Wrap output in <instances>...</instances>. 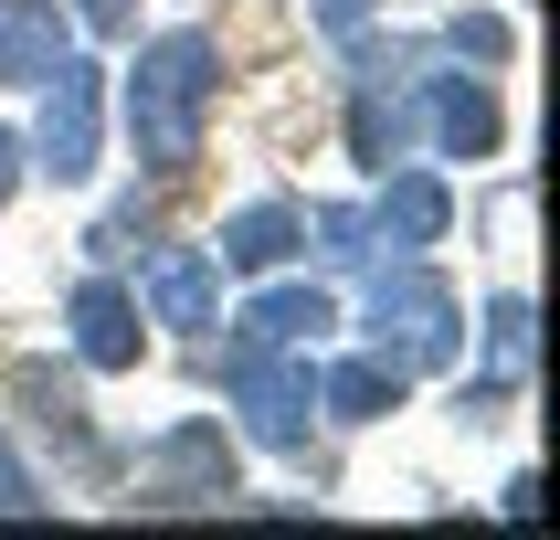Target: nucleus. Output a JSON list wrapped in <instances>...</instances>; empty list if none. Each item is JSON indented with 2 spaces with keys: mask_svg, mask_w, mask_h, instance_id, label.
Segmentation results:
<instances>
[{
  "mask_svg": "<svg viewBox=\"0 0 560 540\" xmlns=\"http://www.w3.org/2000/svg\"><path fill=\"white\" fill-rule=\"evenodd\" d=\"M212 74H222V43L212 32H159L138 74H127V138L149 159L159 181H180L190 159H201V106H212Z\"/></svg>",
  "mask_w": 560,
  "mask_h": 540,
  "instance_id": "1",
  "label": "nucleus"
},
{
  "mask_svg": "<svg viewBox=\"0 0 560 540\" xmlns=\"http://www.w3.org/2000/svg\"><path fill=\"white\" fill-rule=\"evenodd\" d=\"M455 340H466V308H455L444 276H423V265L381 276V297H371V360H392V371L412 381V371H444Z\"/></svg>",
  "mask_w": 560,
  "mask_h": 540,
  "instance_id": "2",
  "label": "nucleus"
},
{
  "mask_svg": "<svg viewBox=\"0 0 560 540\" xmlns=\"http://www.w3.org/2000/svg\"><path fill=\"white\" fill-rule=\"evenodd\" d=\"M138 498L149 508H212L233 498V445L222 424H170V435L138 445Z\"/></svg>",
  "mask_w": 560,
  "mask_h": 540,
  "instance_id": "3",
  "label": "nucleus"
},
{
  "mask_svg": "<svg viewBox=\"0 0 560 540\" xmlns=\"http://www.w3.org/2000/svg\"><path fill=\"white\" fill-rule=\"evenodd\" d=\"M233 403H244V435L296 456L307 445V360L296 349H233Z\"/></svg>",
  "mask_w": 560,
  "mask_h": 540,
  "instance_id": "4",
  "label": "nucleus"
},
{
  "mask_svg": "<svg viewBox=\"0 0 560 540\" xmlns=\"http://www.w3.org/2000/svg\"><path fill=\"white\" fill-rule=\"evenodd\" d=\"M32 159H43L54 181H85V170H95V64H54V74H43Z\"/></svg>",
  "mask_w": 560,
  "mask_h": 540,
  "instance_id": "5",
  "label": "nucleus"
},
{
  "mask_svg": "<svg viewBox=\"0 0 560 540\" xmlns=\"http://www.w3.org/2000/svg\"><path fill=\"white\" fill-rule=\"evenodd\" d=\"M149 308H159V329H180V340L222 329V265L201 244H159L149 254Z\"/></svg>",
  "mask_w": 560,
  "mask_h": 540,
  "instance_id": "6",
  "label": "nucleus"
},
{
  "mask_svg": "<svg viewBox=\"0 0 560 540\" xmlns=\"http://www.w3.org/2000/svg\"><path fill=\"white\" fill-rule=\"evenodd\" d=\"M74 349L95 371H138V297L117 276H85L74 286Z\"/></svg>",
  "mask_w": 560,
  "mask_h": 540,
  "instance_id": "7",
  "label": "nucleus"
},
{
  "mask_svg": "<svg viewBox=\"0 0 560 540\" xmlns=\"http://www.w3.org/2000/svg\"><path fill=\"white\" fill-rule=\"evenodd\" d=\"M296 244H307V212H296V202H254V212H233V222H222L212 265H233V276H276Z\"/></svg>",
  "mask_w": 560,
  "mask_h": 540,
  "instance_id": "8",
  "label": "nucleus"
},
{
  "mask_svg": "<svg viewBox=\"0 0 560 540\" xmlns=\"http://www.w3.org/2000/svg\"><path fill=\"white\" fill-rule=\"evenodd\" d=\"M317 329H339V308H328L317 286H265V297L244 308V340L233 349H307Z\"/></svg>",
  "mask_w": 560,
  "mask_h": 540,
  "instance_id": "9",
  "label": "nucleus"
},
{
  "mask_svg": "<svg viewBox=\"0 0 560 540\" xmlns=\"http://www.w3.org/2000/svg\"><path fill=\"white\" fill-rule=\"evenodd\" d=\"M54 64H63L54 0H0V85H43Z\"/></svg>",
  "mask_w": 560,
  "mask_h": 540,
  "instance_id": "10",
  "label": "nucleus"
},
{
  "mask_svg": "<svg viewBox=\"0 0 560 540\" xmlns=\"http://www.w3.org/2000/svg\"><path fill=\"white\" fill-rule=\"evenodd\" d=\"M423 106H434L444 159H487V149H498V95H487V85H466V74H434V85H423Z\"/></svg>",
  "mask_w": 560,
  "mask_h": 540,
  "instance_id": "11",
  "label": "nucleus"
},
{
  "mask_svg": "<svg viewBox=\"0 0 560 540\" xmlns=\"http://www.w3.org/2000/svg\"><path fill=\"white\" fill-rule=\"evenodd\" d=\"M487 340H498V360L466 381V413L476 403H508L518 381H529V297H498V318H487Z\"/></svg>",
  "mask_w": 560,
  "mask_h": 540,
  "instance_id": "12",
  "label": "nucleus"
},
{
  "mask_svg": "<svg viewBox=\"0 0 560 540\" xmlns=\"http://www.w3.org/2000/svg\"><path fill=\"white\" fill-rule=\"evenodd\" d=\"M328 413H339V424L402 413V371H392V360H339V371H328Z\"/></svg>",
  "mask_w": 560,
  "mask_h": 540,
  "instance_id": "13",
  "label": "nucleus"
},
{
  "mask_svg": "<svg viewBox=\"0 0 560 540\" xmlns=\"http://www.w3.org/2000/svg\"><path fill=\"white\" fill-rule=\"evenodd\" d=\"M444 212H455V202H444V181H423V170H402V181L381 191V233H402V244H434Z\"/></svg>",
  "mask_w": 560,
  "mask_h": 540,
  "instance_id": "14",
  "label": "nucleus"
},
{
  "mask_svg": "<svg viewBox=\"0 0 560 540\" xmlns=\"http://www.w3.org/2000/svg\"><path fill=\"white\" fill-rule=\"evenodd\" d=\"M43 508V487H32V467L11 456V435H0V519H32Z\"/></svg>",
  "mask_w": 560,
  "mask_h": 540,
  "instance_id": "15",
  "label": "nucleus"
},
{
  "mask_svg": "<svg viewBox=\"0 0 560 540\" xmlns=\"http://www.w3.org/2000/svg\"><path fill=\"white\" fill-rule=\"evenodd\" d=\"M360 11H371V0H317V22H328V32H360Z\"/></svg>",
  "mask_w": 560,
  "mask_h": 540,
  "instance_id": "16",
  "label": "nucleus"
},
{
  "mask_svg": "<svg viewBox=\"0 0 560 540\" xmlns=\"http://www.w3.org/2000/svg\"><path fill=\"white\" fill-rule=\"evenodd\" d=\"M74 11H85L95 32H127V0H74Z\"/></svg>",
  "mask_w": 560,
  "mask_h": 540,
  "instance_id": "17",
  "label": "nucleus"
},
{
  "mask_svg": "<svg viewBox=\"0 0 560 540\" xmlns=\"http://www.w3.org/2000/svg\"><path fill=\"white\" fill-rule=\"evenodd\" d=\"M0 202H11V138H0Z\"/></svg>",
  "mask_w": 560,
  "mask_h": 540,
  "instance_id": "18",
  "label": "nucleus"
}]
</instances>
